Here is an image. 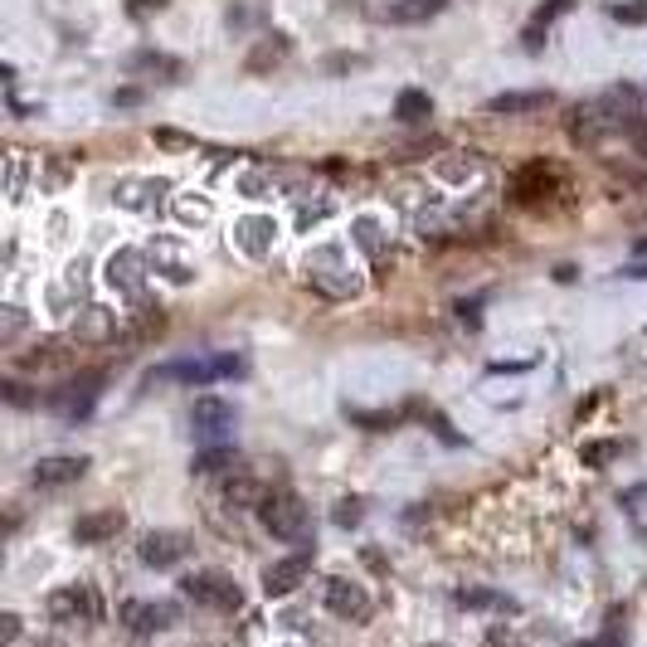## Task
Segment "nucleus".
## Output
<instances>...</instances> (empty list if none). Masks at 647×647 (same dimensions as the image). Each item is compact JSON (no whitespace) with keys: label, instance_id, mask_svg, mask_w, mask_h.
I'll return each instance as SVG.
<instances>
[{"label":"nucleus","instance_id":"f257e3e1","mask_svg":"<svg viewBox=\"0 0 647 647\" xmlns=\"http://www.w3.org/2000/svg\"><path fill=\"white\" fill-rule=\"evenodd\" d=\"M259 526L273 535V541H288V545H298V541H312V511L307 502H302L292 487H268V492L259 497Z\"/></svg>","mask_w":647,"mask_h":647},{"label":"nucleus","instance_id":"f03ea898","mask_svg":"<svg viewBox=\"0 0 647 647\" xmlns=\"http://www.w3.org/2000/svg\"><path fill=\"white\" fill-rule=\"evenodd\" d=\"M161 380H180V385H215V380H243L249 375V361L239 351H225V356H195V361H170L161 365Z\"/></svg>","mask_w":647,"mask_h":647},{"label":"nucleus","instance_id":"7ed1b4c3","mask_svg":"<svg viewBox=\"0 0 647 647\" xmlns=\"http://www.w3.org/2000/svg\"><path fill=\"white\" fill-rule=\"evenodd\" d=\"M180 594H186L190 604L210 608V614H239V608H243L239 580L215 575V570H195V575H186V580H180Z\"/></svg>","mask_w":647,"mask_h":647},{"label":"nucleus","instance_id":"20e7f679","mask_svg":"<svg viewBox=\"0 0 647 647\" xmlns=\"http://www.w3.org/2000/svg\"><path fill=\"white\" fill-rule=\"evenodd\" d=\"M555 195H565V176L555 161H526L511 176V200L526 205V210H545Z\"/></svg>","mask_w":647,"mask_h":647},{"label":"nucleus","instance_id":"39448f33","mask_svg":"<svg viewBox=\"0 0 647 647\" xmlns=\"http://www.w3.org/2000/svg\"><path fill=\"white\" fill-rule=\"evenodd\" d=\"M103 385H107V371H83V375H73L69 385H59L54 395H49V409H54L59 419L83 424V419L93 414L97 395H103Z\"/></svg>","mask_w":647,"mask_h":647},{"label":"nucleus","instance_id":"423d86ee","mask_svg":"<svg viewBox=\"0 0 647 647\" xmlns=\"http://www.w3.org/2000/svg\"><path fill=\"white\" fill-rule=\"evenodd\" d=\"M49 618L54 624H97L103 618V594L93 584H59L49 594Z\"/></svg>","mask_w":647,"mask_h":647},{"label":"nucleus","instance_id":"0eeeda50","mask_svg":"<svg viewBox=\"0 0 647 647\" xmlns=\"http://www.w3.org/2000/svg\"><path fill=\"white\" fill-rule=\"evenodd\" d=\"M234 424H239V409L229 405V399H219V395H200L190 405V429H195L200 443H229Z\"/></svg>","mask_w":647,"mask_h":647},{"label":"nucleus","instance_id":"6e6552de","mask_svg":"<svg viewBox=\"0 0 647 647\" xmlns=\"http://www.w3.org/2000/svg\"><path fill=\"white\" fill-rule=\"evenodd\" d=\"M122 624H127L132 638H156V633L180 624V604H170V599H127L122 604Z\"/></svg>","mask_w":647,"mask_h":647},{"label":"nucleus","instance_id":"1a4fd4ad","mask_svg":"<svg viewBox=\"0 0 647 647\" xmlns=\"http://www.w3.org/2000/svg\"><path fill=\"white\" fill-rule=\"evenodd\" d=\"M190 551H195L190 531H146L137 545V560L146 570H170L176 560H190Z\"/></svg>","mask_w":647,"mask_h":647},{"label":"nucleus","instance_id":"9d476101","mask_svg":"<svg viewBox=\"0 0 647 647\" xmlns=\"http://www.w3.org/2000/svg\"><path fill=\"white\" fill-rule=\"evenodd\" d=\"M326 608H332L336 618H346V624H365V618L375 614V599L365 584L336 575V580H326Z\"/></svg>","mask_w":647,"mask_h":647},{"label":"nucleus","instance_id":"9b49d317","mask_svg":"<svg viewBox=\"0 0 647 647\" xmlns=\"http://www.w3.org/2000/svg\"><path fill=\"white\" fill-rule=\"evenodd\" d=\"M312 575V555H283V560H273V565L263 570V594L268 599H288L292 589H298L302 580Z\"/></svg>","mask_w":647,"mask_h":647},{"label":"nucleus","instance_id":"f8f14e48","mask_svg":"<svg viewBox=\"0 0 647 647\" xmlns=\"http://www.w3.org/2000/svg\"><path fill=\"white\" fill-rule=\"evenodd\" d=\"M79 478H88V458H83V453L40 458V462L30 468V482L44 487V492H54V487H69V482H79Z\"/></svg>","mask_w":647,"mask_h":647},{"label":"nucleus","instance_id":"ddd939ff","mask_svg":"<svg viewBox=\"0 0 647 647\" xmlns=\"http://www.w3.org/2000/svg\"><path fill=\"white\" fill-rule=\"evenodd\" d=\"M127 526V516L113 507V511H88L83 521H73V541L79 545H103V541H113V535Z\"/></svg>","mask_w":647,"mask_h":647},{"label":"nucleus","instance_id":"4468645a","mask_svg":"<svg viewBox=\"0 0 647 647\" xmlns=\"http://www.w3.org/2000/svg\"><path fill=\"white\" fill-rule=\"evenodd\" d=\"M551 103H555V93H545V88L497 93V97H487V113H497V117H516V113H541V107H551Z\"/></svg>","mask_w":647,"mask_h":647},{"label":"nucleus","instance_id":"2eb2a0df","mask_svg":"<svg viewBox=\"0 0 647 647\" xmlns=\"http://www.w3.org/2000/svg\"><path fill=\"white\" fill-rule=\"evenodd\" d=\"M234 462H239L234 443H200V453L190 458V472H195V478H219V472L229 478V468H234Z\"/></svg>","mask_w":647,"mask_h":647},{"label":"nucleus","instance_id":"dca6fc26","mask_svg":"<svg viewBox=\"0 0 647 647\" xmlns=\"http://www.w3.org/2000/svg\"><path fill=\"white\" fill-rule=\"evenodd\" d=\"M434 117V97L424 88H405L395 97V122H405V127H419V122Z\"/></svg>","mask_w":647,"mask_h":647},{"label":"nucleus","instance_id":"f3484780","mask_svg":"<svg viewBox=\"0 0 647 647\" xmlns=\"http://www.w3.org/2000/svg\"><path fill=\"white\" fill-rule=\"evenodd\" d=\"M443 6L448 0H395L385 15H389V24H424V20H434Z\"/></svg>","mask_w":647,"mask_h":647},{"label":"nucleus","instance_id":"a211bd4d","mask_svg":"<svg viewBox=\"0 0 647 647\" xmlns=\"http://www.w3.org/2000/svg\"><path fill=\"white\" fill-rule=\"evenodd\" d=\"M570 6H575V0H551V6H545V10H535V20H531V30H526V49H541V30H545V24H551V20L565 15Z\"/></svg>","mask_w":647,"mask_h":647},{"label":"nucleus","instance_id":"6ab92c4d","mask_svg":"<svg viewBox=\"0 0 647 647\" xmlns=\"http://www.w3.org/2000/svg\"><path fill=\"white\" fill-rule=\"evenodd\" d=\"M458 608H516L497 589H458Z\"/></svg>","mask_w":647,"mask_h":647},{"label":"nucleus","instance_id":"aec40b11","mask_svg":"<svg viewBox=\"0 0 647 647\" xmlns=\"http://www.w3.org/2000/svg\"><path fill=\"white\" fill-rule=\"evenodd\" d=\"M64 361H69L64 346H40V351H30V356H24L30 371H49V365H64Z\"/></svg>","mask_w":647,"mask_h":647},{"label":"nucleus","instance_id":"412c9836","mask_svg":"<svg viewBox=\"0 0 647 647\" xmlns=\"http://www.w3.org/2000/svg\"><path fill=\"white\" fill-rule=\"evenodd\" d=\"M336 526H361V516H365V497H346V502H336Z\"/></svg>","mask_w":647,"mask_h":647},{"label":"nucleus","instance_id":"4be33fe9","mask_svg":"<svg viewBox=\"0 0 647 647\" xmlns=\"http://www.w3.org/2000/svg\"><path fill=\"white\" fill-rule=\"evenodd\" d=\"M83 336H88V341H107V336H113V332H107V312H88V316H83Z\"/></svg>","mask_w":647,"mask_h":647},{"label":"nucleus","instance_id":"5701e85b","mask_svg":"<svg viewBox=\"0 0 647 647\" xmlns=\"http://www.w3.org/2000/svg\"><path fill=\"white\" fill-rule=\"evenodd\" d=\"M608 15L624 20V24H643L647 20V6H643V0H633V6H608Z\"/></svg>","mask_w":647,"mask_h":647},{"label":"nucleus","instance_id":"b1692460","mask_svg":"<svg viewBox=\"0 0 647 647\" xmlns=\"http://www.w3.org/2000/svg\"><path fill=\"white\" fill-rule=\"evenodd\" d=\"M6 399H10V405H15V409H30L40 395H34V389H24L20 380H6Z\"/></svg>","mask_w":647,"mask_h":647},{"label":"nucleus","instance_id":"393cba45","mask_svg":"<svg viewBox=\"0 0 647 647\" xmlns=\"http://www.w3.org/2000/svg\"><path fill=\"white\" fill-rule=\"evenodd\" d=\"M429 424H434V434L443 438L448 448H462V443H468V438H462V434H453V429H448V419H443V414H429Z\"/></svg>","mask_w":647,"mask_h":647},{"label":"nucleus","instance_id":"a878e982","mask_svg":"<svg viewBox=\"0 0 647 647\" xmlns=\"http://www.w3.org/2000/svg\"><path fill=\"white\" fill-rule=\"evenodd\" d=\"M614 453H618V443H608V438H604L599 448H584V462H589V468H599V462H608Z\"/></svg>","mask_w":647,"mask_h":647},{"label":"nucleus","instance_id":"bb28decb","mask_svg":"<svg viewBox=\"0 0 647 647\" xmlns=\"http://www.w3.org/2000/svg\"><path fill=\"white\" fill-rule=\"evenodd\" d=\"M127 10H132V15H156V10H166V0H127Z\"/></svg>","mask_w":647,"mask_h":647},{"label":"nucleus","instance_id":"cd10ccee","mask_svg":"<svg viewBox=\"0 0 647 647\" xmlns=\"http://www.w3.org/2000/svg\"><path fill=\"white\" fill-rule=\"evenodd\" d=\"M526 365H531V361H492L487 371H492V375H502V371H507V375H516V371H526Z\"/></svg>","mask_w":647,"mask_h":647},{"label":"nucleus","instance_id":"c85d7f7f","mask_svg":"<svg viewBox=\"0 0 647 647\" xmlns=\"http://www.w3.org/2000/svg\"><path fill=\"white\" fill-rule=\"evenodd\" d=\"M580 647H624V638H618V633H599L594 643H580Z\"/></svg>","mask_w":647,"mask_h":647},{"label":"nucleus","instance_id":"c756f323","mask_svg":"<svg viewBox=\"0 0 647 647\" xmlns=\"http://www.w3.org/2000/svg\"><path fill=\"white\" fill-rule=\"evenodd\" d=\"M0 628H6V643L20 638V618H15V614H6V624H0Z\"/></svg>","mask_w":647,"mask_h":647}]
</instances>
